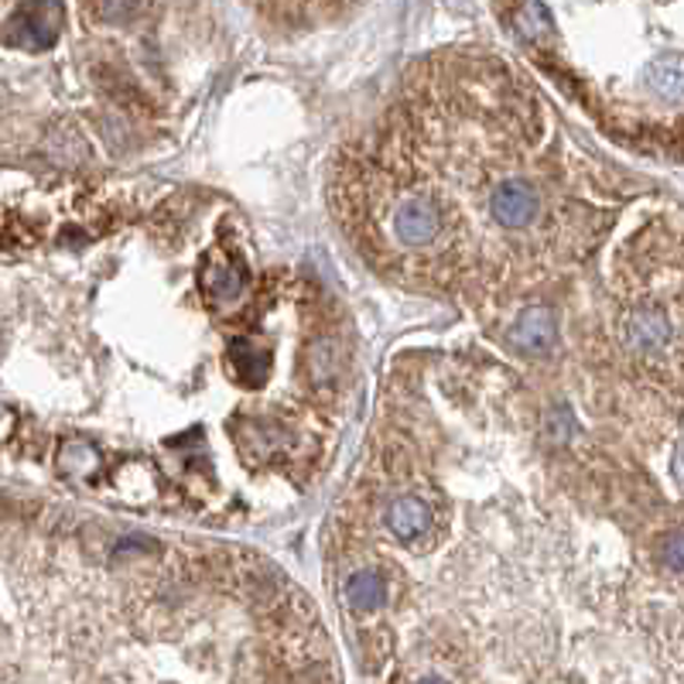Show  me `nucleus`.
I'll use <instances>...</instances> for the list:
<instances>
[{"label": "nucleus", "mask_w": 684, "mask_h": 684, "mask_svg": "<svg viewBox=\"0 0 684 684\" xmlns=\"http://www.w3.org/2000/svg\"><path fill=\"white\" fill-rule=\"evenodd\" d=\"M342 598H346L356 613L380 610V603L388 598V582H383L376 569H356L346 575V582H342Z\"/></svg>", "instance_id": "obj_4"}, {"label": "nucleus", "mask_w": 684, "mask_h": 684, "mask_svg": "<svg viewBox=\"0 0 684 684\" xmlns=\"http://www.w3.org/2000/svg\"><path fill=\"white\" fill-rule=\"evenodd\" d=\"M654 562L664 572H684V527H674L657 537L654 544Z\"/></svg>", "instance_id": "obj_5"}, {"label": "nucleus", "mask_w": 684, "mask_h": 684, "mask_svg": "<svg viewBox=\"0 0 684 684\" xmlns=\"http://www.w3.org/2000/svg\"><path fill=\"white\" fill-rule=\"evenodd\" d=\"M380 517H383V527H388V534L398 544H418L421 537L432 534L435 510L421 493H401V496L388 500Z\"/></svg>", "instance_id": "obj_2"}, {"label": "nucleus", "mask_w": 684, "mask_h": 684, "mask_svg": "<svg viewBox=\"0 0 684 684\" xmlns=\"http://www.w3.org/2000/svg\"><path fill=\"white\" fill-rule=\"evenodd\" d=\"M554 332H559V325H554L551 312L547 309H524L517 315V322H513V346H517L521 353H544L551 342H554Z\"/></svg>", "instance_id": "obj_3"}, {"label": "nucleus", "mask_w": 684, "mask_h": 684, "mask_svg": "<svg viewBox=\"0 0 684 684\" xmlns=\"http://www.w3.org/2000/svg\"><path fill=\"white\" fill-rule=\"evenodd\" d=\"M11 14L14 18L8 21V46L24 52H41L56 41L59 18H62L59 4H18L11 8Z\"/></svg>", "instance_id": "obj_1"}]
</instances>
